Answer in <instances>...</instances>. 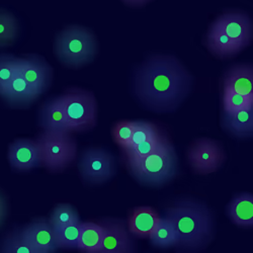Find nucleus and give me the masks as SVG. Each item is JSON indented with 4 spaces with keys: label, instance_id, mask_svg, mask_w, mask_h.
<instances>
[{
    "label": "nucleus",
    "instance_id": "obj_11",
    "mask_svg": "<svg viewBox=\"0 0 253 253\" xmlns=\"http://www.w3.org/2000/svg\"><path fill=\"white\" fill-rule=\"evenodd\" d=\"M18 69L27 82L41 95L50 85L52 69L48 63L38 56L17 58Z\"/></svg>",
    "mask_w": 253,
    "mask_h": 253
},
{
    "label": "nucleus",
    "instance_id": "obj_25",
    "mask_svg": "<svg viewBox=\"0 0 253 253\" xmlns=\"http://www.w3.org/2000/svg\"><path fill=\"white\" fill-rule=\"evenodd\" d=\"M18 34L16 18L9 12L0 10V48L11 45Z\"/></svg>",
    "mask_w": 253,
    "mask_h": 253
},
{
    "label": "nucleus",
    "instance_id": "obj_5",
    "mask_svg": "<svg viewBox=\"0 0 253 253\" xmlns=\"http://www.w3.org/2000/svg\"><path fill=\"white\" fill-rule=\"evenodd\" d=\"M97 53L94 34L86 28L70 26L61 31L55 42V54L63 65L80 68L90 63Z\"/></svg>",
    "mask_w": 253,
    "mask_h": 253
},
{
    "label": "nucleus",
    "instance_id": "obj_30",
    "mask_svg": "<svg viewBox=\"0 0 253 253\" xmlns=\"http://www.w3.org/2000/svg\"><path fill=\"white\" fill-rule=\"evenodd\" d=\"M137 122L132 121H122L116 124L113 130V136L115 142L121 147L122 149L126 148L129 145L133 132L135 130Z\"/></svg>",
    "mask_w": 253,
    "mask_h": 253
},
{
    "label": "nucleus",
    "instance_id": "obj_28",
    "mask_svg": "<svg viewBox=\"0 0 253 253\" xmlns=\"http://www.w3.org/2000/svg\"><path fill=\"white\" fill-rule=\"evenodd\" d=\"M18 71L17 58L10 55H0V95Z\"/></svg>",
    "mask_w": 253,
    "mask_h": 253
},
{
    "label": "nucleus",
    "instance_id": "obj_29",
    "mask_svg": "<svg viewBox=\"0 0 253 253\" xmlns=\"http://www.w3.org/2000/svg\"><path fill=\"white\" fill-rule=\"evenodd\" d=\"M161 134L157 126L149 122H137L135 130L133 132L131 141L129 145L126 147V148H129V147H133L141 142H144L146 140L152 139L156 136ZM125 149V148H124Z\"/></svg>",
    "mask_w": 253,
    "mask_h": 253
},
{
    "label": "nucleus",
    "instance_id": "obj_31",
    "mask_svg": "<svg viewBox=\"0 0 253 253\" xmlns=\"http://www.w3.org/2000/svg\"><path fill=\"white\" fill-rule=\"evenodd\" d=\"M123 1L126 4H128L132 7H141L148 2H150L151 0H123Z\"/></svg>",
    "mask_w": 253,
    "mask_h": 253
},
{
    "label": "nucleus",
    "instance_id": "obj_12",
    "mask_svg": "<svg viewBox=\"0 0 253 253\" xmlns=\"http://www.w3.org/2000/svg\"><path fill=\"white\" fill-rule=\"evenodd\" d=\"M8 161L13 169L20 172L30 171L41 166L40 153L36 140H15L9 146Z\"/></svg>",
    "mask_w": 253,
    "mask_h": 253
},
{
    "label": "nucleus",
    "instance_id": "obj_8",
    "mask_svg": "<svg viewBox=\"0 0 253 253\" xmlns=\"http://www.w3.org/2000/svg\"><path fill=\"white\" fill-rule=\"evenodd\" d=\"M81 178L92 185L103 184L116 174V160L112 153L99 147H90L81 153L79 163Z\"/></svg>",
    "mask_w": 253,
    "mask_h": 253
},
{
    "label": "nucleus",
    "instance_id": "obj_20",
    "mask_svg": "<svg viewBox=\"0 0 253 253\" xmlns=\"http://www.w3.org/2000/svg\"><path fill=\"white\" fill-rule=\"evenodd\" d=\"M103 238V229L96 222H80L78 246L82 252L98 253Z\"/></svg>",
    "mask_w": 253,
    "mask_h": 253
},
{
    "label": "nucleus",
    "instance_id": "obj_1",
    "mask_svg": "<svg viewBox=\"0 0 253 253\" xmlns=\"http://www.w3.org/2000/svg\"><path fill=\"white\" fill-rule=\"evenodd\" d=\"M192 76L172 56H153L136 75V92L147 107L156 111L175 108L189 91Z\"/></svg>",
    "mask_w": 253,
    "mask_h": 253
},
{
    "label": "nucleus",
    "instance_id": "obj_3",
    "mask_svg": "<svg viewBox=\"0 0 253 253\" xmlns=\"http://www.w3.org/2000/svg\"><path fill=\"white\" fill-rule=\"evenodd\" d=\"M252 41V22L240 11H230L219 16L207 34V47L214 56L228 59L238 55Z\"/></svg>",
    "mask_w": 253,
    "mask_h": 253
},
{
    "label": "nucleus",
    "instance_id": "obj_18",
    "mask_svg": "<svg viewBox=\"0 0 253 253\" xmlns=\"http://www.w3.org/2000/svg\"><path fill=\"white\" fill-rule=\"evenodd\" d=\"M223 126L232 136L248 138L253 133V107L234 113H224Z\"/></svg>",
    "mask_w": 253,
    "mask_h": 253
},
{
    "label": "nucleus",
    "instance_id": "obj_21",
    "mask_svg": "<svg viewBox=\"0 0 253 253\" xmlns=\"http://www.w3.org/2000/svg\"><path fill=\"white\" fill-rule=\"evenodd\" d=\"M148 239L153 246L161 249H168L171 247L177 248L178 245L176 231L170 220L166 216L160 217L155 230Z\"/></svg>",
    "mask_w": 253,
    "mask_h": 253
},
{
    "label": "nucleus",
    "instance_id": "obj_6",
    "mask_svg": "<svg viewBox=\"0 0 253 253\" xmlns=\"http://www.w3.org/2000/svg\"><path fill=\"white\" fill-rule=\"evenodd\" d=\"M36 142L41 166L52 173L64 171L77 157V142L71 132L43 131Z\"/></svg>",
    "mask_w": 253,
    "mask_h": 253
},
{
    "label": "nucleus",
    "instance_id": "obj_23",
    "mask_svg": "<svg viewBox=\"0 0 253 253\" xmlns=\"http://www.w3.org/2000/svg\"><path fill=\"white\" fill-rule=\"evenodd\" d=\"M166 139L167 137L161 133L152 139L141 142L133 147H129V148L122 149L124 153V159L135 160L149 155L152 152H154Z\"/></svg>",
    "mask_w": 253,
    "mask_h": 253
},
{
    "label": "nucleus",
    "instance_id": "obj_19",
    "mask_svg": "<svg viewBox=\"0 0 253 253\" xmlns=\"http://www.w3.org/2000/svg\"><path fill=\"white\" fill-rule=\"evenodd\" d=\"M227 214L232 223L241 228L253 226V196L244 193L236 196L227 207Z\"/></svg>",
    "mask_w": 253,
    "mask_h": 253
},
{
    "label": "nucleus",
    "instance_id": "obj_16",
    "mask_svg": "<svg viewBox=\"0 0 253 253\" xmlns=\"http://www.w3.org/2000/svg\"><path fill=\"white\" fill-rule=\"evenodd\" d=\"M224 91L253 96V67L251 64L232 66L224 77Z\"/></svg>",
    "mask_w": 253,
    "mask_h": 253
},
{
    "label": "nucleus",
    "instance_id": "obj_26",
    "mask_svg": "<svg viewBox=\"0 0 253 253\" xmlns=\"http://www.w3.org/2000/svg\"><path fill=\"white\" fill-rule=\"evenodd\" d=\"M52 227L68 225L79 220L77 211L69 204H60L55 207L48 220Z\"/></svg>",
    "mask_w": 253,
    "mask_h": 253
},
{
    "label": "nucleus",
    "instance_id": "obj_17",
    "mask_svg": "<svg viewBox=\"0 0 253 253\" xmlns=\"http://www.w3.org/2000/svg\"><path fill=\"white\" fill-rule=\"evenodd\" d=\"M12 107H27L40 95L23 77L19 69L0 95Z\"/></svg>",
    "mask_w": 253,
    "mask_h": 253
},
{
    "label": "nucleus",
    "instance_id": "obj_14",
    "mask_svg": "<svg viewBox=\"0 0 253 253\" xmlns=\"http://www.w3.org/2000/svg\"><path fill=\"white\" fill-rule=\"evenodd\" d=\"M160 215L151 207H139L133 210L129 220L128 229L133 237L149 238L155 230Z\"/></svg>",
    "mask_w": 253,
    "mask_h": 253
},
{
    "label": "nucleus",
    "instance_id": "obj_22",
    "mask_svg": "<svg viewBox=\"0 0 253 253\" xmlns=\"http://www.w3.org/2000/svg\"><path fill=\"white\" fill-rule=\"evenodd\" d=\"M58 248L76 249L78 246L80 221L59 227H53Z\"/></svg>",
    "mask_w": 253,
    "mask_h": 253
},
{
    "label": "nucleus",
    "instance_id": "obj_13",
    "mask_svg": "<svg viewBox=\"0 0 253 253\" xmlns=\"http://www.w3.org/2000/svg\"><path fill=\"white\" fill-rule=\"evenodd\" d=\"M22 232L37 253H53L58 249L54 229L47 220H36L24 227Z\"/></svg>",
    "mask_w": 253,
    "mask_h": 253
},
{
    "label": "nucleus",
    "instance_id": "obj_9",
    "mask_svg": "<svg viewBox=\"0 0 253 253\" xmlns=\"http://www.w3.org/2000/svg\"><path fill=\"white\" fill-rule=\"evenodd\" d=\"M187 159L196 174L208 175L220 169L225 162L226 154L218 141L201 138L188 148Z\"/></svg>",
    "mask_w": 253,
    "mask_h": 253
},
{
    "label": "nucleus",
    "instance_id": "obj_4",
    "mask_svg": "<svg viewBox=\"0 0 253 253\" xmlns=\"http://www.w3.org/2000/svg\"><path fill=\"white\" fill-rule=\"evenodd\" d=\"M131 174L145 185L159 186L171 180L177 170V157L168 138L151 154L135 160H125Z\"/></svg>",
    "mask_w": 253,
    "mask_h": 253
},
{
    "label": "nucleus",
    "instance_id": "obj_27",
    "mask_svg": "<svg viewBox=\"0 0 253 253\" xmlns=\"http://www.w3.org/2000/svg\"><path fill=\"white\" fill-rule=\"evenodd\" d=\"M249 107H253V96H247L233 91H224V113H234Z\"/></svg>",
    "mask_w": 253,
    "mask_h": 253
},
{
    "label": "nucleus",
    "instance_id": "obj_2",
    "mask_svg": "<svg viewBox=\"0 0 253 253\" xmlns=\"http://www.w3.org/2000/svg\"><path fill=\"white\" fill-rule=\"evenodd\" d=\"M165 216L172 223L178 237L177 248L199 250L214 238L215 223L207 206L184 201L166 210Z\"/></svg>",
    "mask_w": 253,
    "mask_h": 253
},
{
    "label": "nucleus",
    "instance_id": "obj_15",
    "mask_svg": "<svg viewBox=\"0 0 253 253\" xmlns=\"http://www.w3.org/2000/svg\"><path fill=\"white\" fill-rule=\"evenodd\" d=\"M40 126L43 131L48 132H70L61 97L48 100L40 112Z\"/></svg>",
    "mask_w": 253,
    "mask_h": 253
},
{
    "label": "nucleus",
    "instance_id": "obj_10",
    "mask_svg": "<svg viewBox=\"0 0 253 253\" xmlns=\"http://www.w3.org/2000/svg\"><path fill=\"white\" fill-rule=\"evenodd\" d=\"M99 224L103 229V238L98 253H133L136 251V242L125 222L109 219Z\"/></svg>",
    "mask_w": 253,
    "mask_h": 253
},
{
    "label": "nucleus",
    "instance_id": "obj_7",
    "mask_svg": "<svg viewBox=\"0 0 253 253\" xmlns=\"http://www.w3.org/2000/svg\"><path fill=\"white\" fill-rule=\"evenodd\" d=\"M60 97L71 133H83L95 126L97 102L92 92L81 88H69Z\"/></svg>",
    "mask_w": 253,
    "mask_h": 253
},
{
    "label": "nucleus",
    "instance_id": "obj_24",
    "mask_svg": "<svg viewBox=\"0 0 253 253\" xmlns=\"http://www.w3.org/2000/svg\"><path fill=\"white\" fill-rule=\"evenodd\" d=\"M0 252L3 253H37L36 249L25 238L22 229H16L4 238Z\"/></svg>",
    "mask_w": 253,
    "mask_h": 253
},
{
    "label": "nucleus",
    "instance_id": "obj_32",
    "mask_svg": "<svg viewBox=\"0 0 253 253\" xmlns=\"http://www.w3.org/2000/svg\"><path fill=\"white\" fill-rule=\"evenodd\" d=\"M5 217V204L3 199L0 197V226H1Z\"/></svg>",
    "mask_w": 253,
    "mask_h": 253
}]
</instances>
